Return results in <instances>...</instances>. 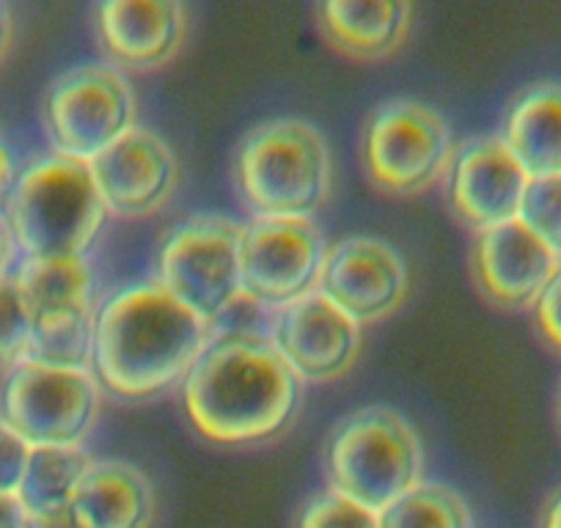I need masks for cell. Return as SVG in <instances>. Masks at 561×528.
<instances>
[{"label": "cell", "mask_w": 561, "mask_h": 528, "mask_svg": "<svg viewBox=\"0 0 561 528\" xmlns=\"http://www.w3.org/2000/svg\"><path fill=\"white\" fill-rule=\"evenodd\" d=\"M499 136L531 176L561 174V80L523 89L506 107Z\"/></svg>", "instance_id": "20"}, {"label": "cell", "mask_w": 561, "mask_h": 528, "mask_svg": "<svg viewBox=\"0 0 561 528\" xmlns=\"http://www.w3.org/2000/svg\"><path fill=\"white\" fill-rule=\"evenodd\" d=\"M89 165L107 215L118 220L152 218L180 187V158L174 147L158 129L140 124Z\"/></svg>", "instance_id": "13"}, {"label": "cell", "mask_w": 561, "mask_h": 528, "mask_svg": "<svg viewBox=\"0 0 561 528\" xmlns=\"http://www.w3.org/2000/svg\"><path fill=\"white\" fill-rule=\"evenodd\" d=\"M0 204L23 259L89 256L111 218L91 165L58 152L23 160Z\"/></svg>", "instance_id": "3"}, {"label": "cell", "mask_w": 561, "mask_h": 528, "mask_svg": "<svg viewBox=\"0 0 561 528\" xmlns=\"http://www.w3.org/2000/svg\"><path fill=\"white\" fill-rule=\"evenodd\" d=\"M34 333V317L14 276L0 278V371L3 375L28 360Z\"/></svg>", "instance_id": "23"}, {"label": "cell", "mask_w": 561, "mask_h": 528, "mask_svg": "<svg viewBox=\"0 0 561 528\" xmlns=\"http://www.w3.org/2000/svg\"><path fill=\"white\" fill-rule=\"evenodd\" d=\"M328 248L314 220L251 218L240 231L242 298L278 311L320 292Z\"/></svg>", "instance_id": "10"}, {"label": "cell", "mask_w": 561, "mask_h": 528, "mask_svg": "<svg viewBox=\"0 0 561 528\" xmlns=\"http://www.w3.org/2000/svg\"><path fill=\"white\" fill-rule=\"evenodd\" d=\"M234 185L253 218L314 220L331 202V147L306 118H270L237 147Z\"/></svg>", "instance_id": "4"}, {"label": "cell", "mask_w": 561, "mask_h": 528, "mask_svg": "<svg viewBox=\"0 0 561 528\" xmlns=\"http://www.w3.org/2000/svg\"><path fill=\"white\" fill-rule=\"evenodd\" d=\"M94 457L85 449H34L28 471L20 484L18 501L25 515H56L69 509L80 479L89 471Z\"/></svg>", "instance_id": "21"}, {"label": "cell", "mask_w": 561, "mask_h": 528, "mask_svg": "<svg viewBox=\"0 0 561 528\" xmlns=\"http://www.w3.org/2000/svg\"><path fill=\"white\" fill-rule=\"evenodd\" d=\"M242 226L226 215H191L165 234L158 253V282L209 328L242 303Z\"/></svg>", "instance_id": "9"}, {"label": "cell", "mask_w": 561, "mask_h": 528, "mask_svg": "<svg viewBox=\"0 0 561 528\" xmlns=\"http://www.w3.org/2000/svg\"><path fill=\"white\" fill-rule=\"evenodd\" d=\"M325 473L331 490L382 512L424 479V444L393 408H358L328 435Z\"/></svg>", "instance_id": "5"}, {"label": "cell", "mask_w": 561, "mask_h": 528, "mask_svg": "<svg viewBox=\"0 0 561 528\" xmlns=\"http://www.w3.org/2000/svg\"><path fill=\"white\" fill-rule=\"evenodd\" d=\"M317 23L333 50L355 61H386L408 42L413 28V7L339 0L317 7Z\"/></svg>", "instance_id": "19"}, {"label": "cell", "mask_w": 561, "mask_h": 528, "mask_svg": "<svg viewBox=\"0 0 561 528\" xmlns=\"http://www.w3.org/2000/svg\"><path fill=\"white\" fill-rule=\"evenodd\" d=\"M20 165L23 163H20L18 158V147H14L12 136H9V129L0 124V202H3V196H7L9 187H12Z\"/></svg>", "instance_id": "29"}, {"label": "cell", "mask_w": 561, "mask_h": 528, "mask_svg": "<svg viewBox=\"0 0 561 528\" xmlns=\"http://www.w3.org/2000/svg\"><path fill=\"white\" fill-rule=\"evenodd\" d=\"M267 336L304 386L347 377L364 347V328L322 292L273 311Z\"/></svg>", "instance_id": "11"}, {"label": "cell", "mask_w": 561, "mask_h": 528, "mask_svg": "<svg viewBox=\"0 0 561 528\" xmlns=\"http://www.w3.org/2000/svg\"><path fill=\"white\" fill-rule=\"evenodd\" d=\"M531 174L501 136H477L457 147L446 185L451 213L468 229L488 231L520 218Z\"/></svg>", "instance_id": "14"}, {"label": "cell", "mask_w": 561, "mask_h": 528, "mask_svg": "<svg viewBox=\"0 0 561 528\" xmlns=\"http://www.w3.org/2000/svg\"><path fill=\"white\" fill-rule=\"evenodd\" d=\"M28 528H80V526L72 517V512L64 509V512H56V515L28 517Z\"/></svg>", "instance_id": "33"}, {"label": "cell", "mask_w": 561, "mask_h": 528, "mask_svg": "<svg viewBox=\"0 0 561 528\" xmlns=\"http://www.w3.org/2000/svg\"><path fill=\"white\" fill-rule=\"evenodd\" d=\"M20 262H23V253H20L18 240H14V231L7 218V209H3V204H0V278L14 276Z\"/></svg>", "instance_id": "28"}, {"label": "cell", "mask_w": 561, "mask_h": 528, "mask_svg": "<svg viewBox=\"0 0 561 528\" xmlns=\"http://www.w3.org/2000/svg\"><path fill=\"white\" fill-rule=\"evenodd\" d=\"M457 141L444 113L421 100H388L371 111L360 160L371 185L393 198H415L449 176Z\"/></svg>", "instance_id": "6"}, {"label": "cell", "mask_w": 561, "mask_h": 528, "mask_svg": "<svg viewBox=\"0 0 561 528\" xmlns=\"http://www.w3.org/2000/svg\"><path fill=\"white\" fill-rule=\"evenodd\" d=\"M69 512L80 528H152L158 515L154 484L124 460H91Z\"/></svg>", "instance_id": "17"}, {"label": "cell", "mask_w": 561, "mask_h": 528, "mask_svg": "<svg viewBox=\"0 0 561 528\" xmlns=\"http://www.w3.org/2000/svg\"><path fill=\"white\" fill-rule=\"evenodd\" d=\"M102 50L122 72H154L180 56L191 28L176 0H111L94 9Z\"/></svg>", "instance_id": "16"}, {"label": "cell", "mask_w": 561, "mask_h": 528, "mask_svg": "<svg viewBox=\"0 0 561 528\" xmlns=\"http://www.w3.org/2000/svg\"><path fill=\"white\" fill-rule=\"evenodd\" d=\"M380 528H477L471 504L446 482L421 479L380 512Z\"/></svg>", "instance_id": "22"}, {"label": "cell", "mask_w": 561, "mask_h": 528, "mask_svg": "<svg viewBox=\"0 0 561 528\" xmlns=\"http://www.w3.org/2000/svg\"><path fill=\"white\" fill-rule=\"evenodd\" d=\"M520 220L561 259V174L531 176Z\"/></svg>", "instance_id": "25"}, {"label": "cell", "mask_w": 561, "mask_h": 528, "mask_svg": "<svg viewBox=\"0 0 561 528\" xmlns=\"http://www.w3.org/2000/svg\"><path fill=\"white\" fill-rule=\"evenodd\" d=\"M215 331L158 278L107 295L96 309L91 371L118 400H154L182 386Z\"/></svg>", "instance_id": "2"}, {"label": "cell", "mask_w": 561, "mask_h": 528, "mask_svg": "<svg viewBox=\"0 0 561 528\" xmlns=\"http://www.w3.org/2000/svg\"><path fill=\"white\" fill-rule=\"evenodd\" d=\"M295 528H380V512L328 487L300 506Z\"/></svg>", "instance_id": "24"}, {"label": "cell", "mask_w": 561, "mask_h": 528, "mask_svg": "<svg viewBox=\"0 0 561 528\" xmlns=\"http://www.w3.org/2000/svg\"><path fill=\"white\" fill-rule=\"evenodd\" d=\"M31 446L0 418V495L18 498L31 462Z\"/></svg>", "instance_id": "26"}, {"label": "cell", "mask_w": 561, "mask_h": 528, "mask_svg": "<svg viewBox=\"0 0 561 528\" xmlns=\"http://www.w3.org/2000/svg\"><path fill=\"white\" fill-rule=\"evenodd\" d=\"M138 124L133 83L105 61H85L50 80L42 100V127L50 152L91 163Z\"/></svg>", "instance_id": "8"}, {"label": "cell", "mask_w": 561, "mask_h": 528, "mask_svg": "<svg viewBox=\"0 0 561 528\" xmlns=\"http://www.w3.org/2000/svg\"><path fill=\"white\" fill-rule=\"evenodd\" d=\"M14 42V12L9 3H0V64L7 61Z\"/></svg>", "instance_id": "31"}, {"label": "cell", "mask_w": 561, "mask_h": 528, "mask_svg": "<svg viewBox=\"0 0 561 528\" xmlns=\"http://www.w3.org/2000/svg\"><path fill=\"white\" fill-rule=\"evenodd\" d=\"M320 292L347 311L360 328L375 325L397 314L408 300V262L382 237H344L328 248Z\"/></svg>", "instance_id": "12"}, {"label": "cell", "mask_w": 561, "mask_h": 528, "mask_svg": "<svg viewBox=\"0 0 561 528\" xmlns=\"http://www.w3.org/2000/svg\"><path fill=\"white\" fill-rule=\"evenodd\" d=\"M91 369L23 360L0 380V418L31 449H83L102 413Z\"/></svg>", "instance_id": "7"}, {"label": "cell", "mask_w": 561, "mask_h": 528, "mask_svg": "<svg viewBox=\"0 0 561 528\" xmlns=\"http://www.w3.org/2000/svg\"><path fill=\"white\" fill-rule=\"evenodd\" d=\"M539 528H561V484L548 495V501H545Z\"/></svg>", "instance_id": "32"}, {"label": "cell", "mask_w": 561, "mask_h": 528, "mask_svg": "<svg viewBox=\"0 0 561 528\" xmlns=\"http://www.w3.org/2000/svg\"><path fill=\"white\" fill-rule=\"evenodd\" d=\"M534 317H537L539 331L548 338L550 347H556L561 353V271L556 273L550 287L545 289L539 303L534 306Z\"/></svg>", "instance_id": "27"}, {"label": "cell", "mask_w": 561, "mask_h": 528, "mask_svg": "<svg viewBox=\"0 0 561 528\" xmlns=\"http://www.w3.org/2000/svg\"><path fill=\"white\" fill-rule=\"evenodd\" d=\"M0 528H28V515L14 495H0Z\"/></svg>", "instance_id": "30"}, {"label": "cell", "mask_w": 561, "mask_h": 528, "mask_svg": "<svg viewBox=\"0 0 561 528\" xmlns=\"http://www.w3.org/2000/svg\"><path fill=\"white\" fill-rule=\"evenodd\" d=\"M471 264L479 292L506 311L534 309L561 271V259L520 218L479 231Z\"/></svg>", "instance_id": "15"}, {"label": "cell", "mask_w": 561, "mask_h": 528, "mask_svg": "<svg viewBox=\"0 0 561 528\" xmlns=\"http://www.w3.org/2000/svg\"><path fill=\"white\" fill-rule=\"evenodd\" d=\"M191 427L215 446H256L289 429L304 405V382L267 333L213 336L180 386Z\"/></svg>", "instance_id": "1"}, {"label": "cell", "mask_w": 561, "mask_h": 528, "mask_svg": "<svg viewBox=\"0 0 561 528\" xmlns=\"http://www.w3.org/2000/svg\"><path fill=\"white\" fill-rule=\"evenodd\" d=\"M36 331L75 325L96 317V278L89 256L23 259L14 271Z\"/></svg>", "instance_id": "18"}]
</instances>
